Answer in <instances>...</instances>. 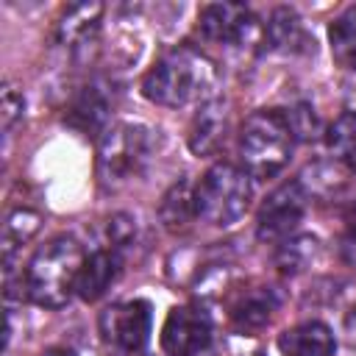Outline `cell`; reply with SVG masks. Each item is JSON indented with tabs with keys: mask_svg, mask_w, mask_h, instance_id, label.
<instances>
[{
	"mask_svg": "<svg viewBox=\"0 0 356 356\" xmlns=\"http://www.w3.org/2000/svg\"><path fill=\"white\" fill-rule=\"evenodd\" d=\"M100 17H103V3H78L70 6L56 28V36L64 47H81L89 39L97 36L100 31Z\"/></svg>",
	"mask_w": 356,
	"mask_h": 356,
	"instance_id": "5bb4252c",
	"label": "cell"
},
{
	"mask_svg": "<svg viewBox=\"0 0 356 356\" xmlns=\"http://www.w3.org/2000/svg\"><path fill=\"white\" fill-rule=\"evenodd\" d=\"M134 222H136V220H134L131 214H114V217L106 222V248L122 250V248L134 239V231H136Z\"/></svg>",
	"mask_w": 356,
	"mask_h": 356,
	"instance_id": "7402d4cb",
	"label": "cell"
},
{
	"mask_svg": "<svg viewBox=\"0 0 356 356\" xmlns=\"http://www.w3.org/2000/svg\"><path fill=\"white\" fill-rule=\"evenodd\" d=\"M25 111V97L17 86L6 83L3 86V95H0V120H3V131H11V125L22 117Z\"/></svg>",
	"mask_w": 356,
	"mask_h": 356,
	"instance_id": "603a6c76",
	"label": "cell"
},
{
	"mask_svg": "<svg viewBox=\"0 0 356 356\" xmlns=\"http://www.w3.org/2000/svg\"><path fill=\"white\" fill-rule=\"evenodd\" d=\"M150 159V134L139 122H114L97 142V178L103 189H120L139 178Z\"/></svg>",
	"mask_w": 356,
	"mask_h": 356,
	"instance_id": "5b68a950",
	"label": "cell"
},
{
	"mask_svg": "<svg viewBox=\"0 0 356 356\" xmlns=\"http://www.w3.org/2000/svg\"><path fill=\"white\" fill-rule=\"evenodd\" d=\"M195 217H197V209H195V186L189 181H175L164 192V197L159 203V220H161V225L167 231L178 234Z\"/></svg>",
	"mask_w": 356,
	"mask_h": 356,
	"instance_id": "2e32d148",
	"label": "cell"
},
{
	"mask_svg": "<svg viewBox=\"0 0 356 356\" xmlns=\"http://www.w3.org/2000/svg\"><path fill=\"white\" fill-rule=\"evenodd\" d=\"M97 328L103 342L114 350V356H142L153 328L150 303L142 298L111 303L106 312H100Z\"/></svg>",
	"mask_w": 356,
	"mask_h": 356,
	"instance_id": "8992f818",
	"label": "cell"
},
{
	"mask_svg": "<svg viewBox=\"0 0 356 356\" xmlns=\"http://www.w3.org/2000/svg\"><path fill=\"white\" fill-rule=\"evenodd\" d=\"M306 31L295 8L278 6L270 14V22L264 25V44L278 53H298L306 47Z\"/></svg>",
	"mask_w": 356,
	"mask_h": 356,
	"instance_id": "9a60e30c",
	"label": "cell"
},
{
	"mask_svg": "<svg viewBox=\"0 0 356 356\" xmlns=\"http://www.w3.org/2000/svg\"><path fill=\"white\" fill-rule=\"evenodd\" d=\"M342 259L356 267V203L345 214V231H342Z\"/></svg>",
	"mask_w": 356,
	"mask_h": 356,
	"instance_id": "cb8c5ba5",
	"label": "cell"
},
{
	"mask_svg": "<svg viewBox=\"0 0 356 356\" xmlns=\"http://www.w3.org/2000/svg\"><path fill=\"white\" fill-rule=\"evenodd\" d=\"M214 337L211 314L200 303H181L170 309L161 325V350L167 356H200Z\"/></svg>",
	"mask_w": 356,
	"mask_h": 356,
	"instance_id": "9c48e42d",
	"label": "cell"
},
{
	"mask_svg": "<svg viewBox=\"0 0 356 356\" xmlns=\"http://www.w3.org/2000/svg\"><path fill=\"white\" fill-rule=\"evenodd\" d=\"M83 248L75 236H53L25 267V298L44 309H61L75 295L78 273L83 267Z\"/></svg>",
	"mask_w": 356,
	"mask_h": 356,
	"instance_id": "7a4b0ae2",
	"label": "cell"
},
{
	"mask_svg": "<svg viewBox=\"0 0 356 356\" xmlns=\"http://www.w3.org/2000/svg\"><path fill=\"white\" fill-rule=\"evenodd\" d=\"M275 309H278V295H275V289L259 286V289H245V292H239V295L234 298L228 314H231V320H234L236 328H242V331H256V328H261V325H267V323L273 320Z\"/></svg>",
	"mask_w": 356,
	"mask_h": 356,
	"instance_id": "4fadbf2b",
	"label": "cell"
},
{
	"mask_svg": "<svg viewBox=\"0 0 356 356\" xmlns=\"http://www.w3.org/2000/svg\"><path fill=\"white\" fill-rule=\"evenodd\" d=\"M306 203H309V195H306L303 184L284 181L264 197V203L256 214V236L261 242L289 239L306 214Z\"/></svg>",
	"mask_w": 356,
	"mask_h": 356,
	"instance_id": "ba28073f",
	"label": "cell"
},
{
	"mask_svg": "<svg viewBox=\"0 0 356 356\" xmlns=\"http://www.w3.org/2000/svg\"><path fill=\"white\" fill-rule=\"evenodd\" d=\"M250 197H253L250 175L231 161L211 164L203 172V178L195 184L197 217L217 228H228L239 222L250 206Z\"/></svg>",
	"mask_w": 356,
	"mask_h": 356,
	"instance_id": "277c9868",
	"label": "cell"
},
{
	"mask_svg": "<svg viewBox=\"0 0 356 356\" xmlns=\"http://www.w3.org/2000/svg\"><path fill=\"white\" fill-rule=\"evenodd\" d=\"M345 334H348V339L356 345V303H353L350 312L345 314Z\"/></svg>",
	"mask_w": 356,
	"mask_h": 356,
	"instance_id": "d4e9b609",
	"label": "cell"
},
{
	"mask_svg": "<svg viewBox=\"0 0 356 356\" xmlns=\"http://www.w3.org/2000/svg\"><path fill=\"white\" fill-rule=\"evenodd\" d=\"M42 356H75L70 348H50V350H44Z\"/></svg>",
	"mask_w": 356,
	"mask_h": 356,
	"instance_id": "484cf974",
	"label": "cell"
},
{
	"mask_svg": "<svg viewBox=\"0 0 356 356\" xmlns=\"http://www.w3.org/2000/svg\"><path fill=\"white\" fill-rule=\"evenodd\" d=\"M225 128H228V114H225V100L222 97H209L206 103L197 106L192 125H189V150L197 156H209L220 147V142L225 139Z\"/></svg>",
	"mask_w": 356,
	"mask_h": 356,
	"instance_id": "8fae6325",
	"label": "cell"
},
{
	"mask_svg": "<svg viewBox=\"0 0 356 356\" xmlns=\"http://www.w3.org/2000/svg\"><path fill=\"white\" fill-rule=\"evenodd\" d=\"M106 120H108V100L97 86H86L67 111V122L83 134H97V131L103 134Z\"/></svg>",
	"mask_w": 356,
	"mask_h": 356,
	"instance_id": "e0dca14e",
	"label": "cell"
},
{
	"mask_svg": "<svg viewBox=\"0 0 356 356\" xmlns=\"http://www.w3.org/2000/svg\"><path fill=\"white\" fill-rule=\"evenodd\" d=\"M328 44L331 56L342 70L356 72V3L345 6L328 22Z\"/></svg>",
	"mask_w": 356,
	"mask_h": 356,
	"instance_id": "ac0fdd59",
	"label": "cell"
},
{
	"mask_svg": "<svg viewBox=\"0 0 356 356\" xmlns=\"http://www.w3.org/2000/svg\"><path fill=\"white\" fill-rule=\"evenodd\" d=\"M259 356H261V353H259Z\"/></svg>",
	"mask_w": 356,
	"mask_h": 356,
	"instance_id": "4316f807",
	"label": "cell"
},
{
	"mask_svg": "<svg viewBox=\"0 0 356 356\" xmlns=\"http://www.w3.org/2000/svg\"><path fill=\"white\" fill-rule=\"evenodd\" d=\"M295 128L289 114L278 108H259L253 111L239 131V161L250 178H273L278 175L292 150H295Z\"/></svg>",
	"mask_w": 356,
	"mask_h": 356,
	"instance_id": "3957f363",
	"label": "cell"
},
{
	"mask_svg": "<svg viewBox=\"0 0 356 356\" xmlns=\"http://www.w3.org/2000/svg\"><path fill=\"white\" fill-rule=\"evenodd\" d=\"M217 72L206 53L197 47L181 44L167 50L142 78V95L167 108H181L189 103H206L214 89Z\"/></svg>",
	"mask_w": 356,
	"mask_h": 356,
	"instance_id": "6da1fadb",
	"label": "cell"
},
{
	"mask_svg": "<svg viewBox=\"0 0 356 356\" xmlns=\"http://www.w3.org/2000/svg\"><path fill=\"white\" fill-rule=\"evenodd\" d=\"M325 147L334 156V161L345 164L348 170L356 167V111H345L328 125Z\"/></svg>",
	"mask_w": 356,
	"mask_h": 356,
	"instance_id": "ffe728a7",
	"label": "cell"
},
{
	"mask_svg": "<svg viewBox=\"0 0 356 356\" xmlns=\"http://www.w3.org/2000/svg\"><path fill=\"white\" fill-rule=\"evenodd\" d=\"M197 31L209 42L220 44H264V25L242 3H209L197 14Z\"/></svg>",
	"mask_w": 356,
	"mask_h": 356,
	"instance_id": "52a82bcc",
	"label": "cell"
},
{
	"mask_svg": "<svg viewBox=\"0 0 356 356\" xmlns=\"http://www.w3.org/2000/svg\"><path fill=\"white\" fill-rule=\"evenodd\" d=\"M281 356H334V331L320 320H306L278 337Z\"/></svg>",
	"mask_w": 356,
	"mask_h": 356,
	"instance_id": "7c38bea8",
	"label": "cell"
},
{
	"mask_svg": "<svg viewBox=\"0 0 356 356\" xmlns=\"http://www.w3.org/2000/svg\"><path fill=\"white\" fill-rule=\"evenodd\" d=\"M120 273H122L120 250L97 248V250L86 253V259H83V267H81L78 284H75V295L86 303H95L111 289V284L120 278Z\"/></svg>",
	"mask_w": 356,
	"mask_h": 356,
	"instance_id": "30bf717a",
	"label": "cell"
},
{
	"mask_svg": "<svg viewBox=\"0 0 356 356\" xmlns=\"http://www.w3.org/2000/svg\"><path fill=\"white\" fill-rule=\"evenodd\" d=\"M39 225H42V217L31 209H14L6 217V222H3V261H6V267H11L14 253L36 236Z\"/></svg>",
	"mask_w": 356,
	"mask_h": 356,
	"instance_id": "d6986e66",
	"label": "cell"
},
{
	"mask_svg": "<svg viewBox=\"0 0 356 356\" xmlns=\"http://www.w3.org/2000/svg\"><path fill=\"white\" fill-rule=\"evenodd\" d=\"M317 248H320V242H317L314 236H309V234H303V236H289V239H284V242L278 245L275 264L281 267V273H289V275L303 273L306 267H312V261H314V256H317Z\"/></svg>",
	"mask_w": 356,
	"mask_h": 356,
	"instance_id": "44dd1931",
	"label": "cell"
}]
</instances>
